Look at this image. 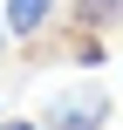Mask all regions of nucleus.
<instances>
[{
	"mask_svg": "<svg viewBox=\"0 0 123 130\" xmlns=\"http://www.w3.org/2000/svg\"><path fill=\"white\" fill-rule=\"evenodd\" d=\"M103 123H110V89L89 75L41 103V130H103Z\"/></svg>",
	"mask_w": 123,
	"mask_h": 130,
	"instance_id": "nucleus-1",
	"label": "nucleus"
},
{
	"mask_svg": "<svg viewBox=\"0 0 123 130\" xmlns=\"http://www.w3.org/2000/svg\"><path fill=\"white\" fill-rule=\"evenodd\" d=\"M48 21H55V0H7L0 7L7 41H34V34H48Z\"/></svg>",
	"mask_w": 123,
	"mask_h": 130,
	"instance_id": "nucleus-2",
	"label": "nucleus"
},
{
	"mask_svg": "<svg viewBox=\"0 0 123 130\" xmlns=\"http://www.w3.org/2000/svg\"><path fill=\"white\" fill-rule=\"evenodd\" d=\"M0 130H41V123H27V117H0Z\"/></svg>",
	"mask_w": 123,
	"mask_h": 130,
	"instance_id": "nucleus-3",
	"label": "nucleus"
},
{
	"mask_svg": "<svg viewBox=\"0 0 123 130\" xmlns=\"http://www.w3.org/2000/svg\"><path fill=\"white\" fill-rule=\"evenodd\" d=\"M0 48H7V27H0Z\"/></svg>",
	"mask_w": 123,
	"mask_h": 130,
	"instance_id": "nucleus-4",
	"label": "nucleus"
}]
</instances>
